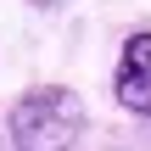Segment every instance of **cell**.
Here are the masks:
<instances>
[{
  "mask_svg": "<svg viewBox=\"0 0 151 151\" xmlns=\"http://www.w3.org/2000/svg\"><path fill=\"white\" fill-rule=\"evenodd\" d=\"M34 11H56V6H67V0H28Z\"/></svg>",
  "mask_w": 151,
  "mask_h": 151,
  "instance_id": "3",
  "label": "cell"
},
{
  "mask_svg": "<svg viewBox=\"0 0 151 151\" xmlns=\"http://www.w3.org/2000/svg\"><path fill=\"white\" fill-rule=\"evenodd\" d=\"M112 101H118L129 118H151V28H134V34L118 45Z\"/></svg>",
  "mask_w": 151,
  "mask_h": 151,
  "instance_id": "2",
  "label": "cell"
},
{
  "mask_svg": "<svg viewBox=\"0 0 151 151\" xmlns=\"http://www.w3.org/2000/svg\"><path fill=\"white\" fill-rule=\"evenodd\" d=\"M90 129V112L78 90L67 84H34L11 101L6 112V140L11 151H73Z\"/></svg>",
  "mask_w": 151,
  "mask_h": 151,
  "instance_id": "1",
  "label": "cell"
}]
</instances>
